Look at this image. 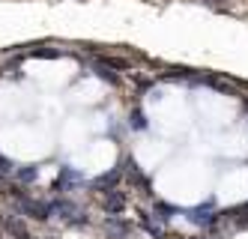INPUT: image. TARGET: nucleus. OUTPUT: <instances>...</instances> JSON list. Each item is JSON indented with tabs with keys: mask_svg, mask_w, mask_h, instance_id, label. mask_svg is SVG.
<instances>
[{
	"mask_svg": "<svg viewBox=\"0 0 248 239\" xmlns=\"http://www.w3.org/2000/svg\"><path fill=\"white\" fill-rule=\"evenodd\" d=\"M105 207H111V209H120V207H123V194H117V191H114L108 200H105Z\"/></svg>",
	"mask_w": 248,
	"mask_h": 239,
	"instance_id": "nucleus-1",
	"label": "nucleus"
}]
</instances>
